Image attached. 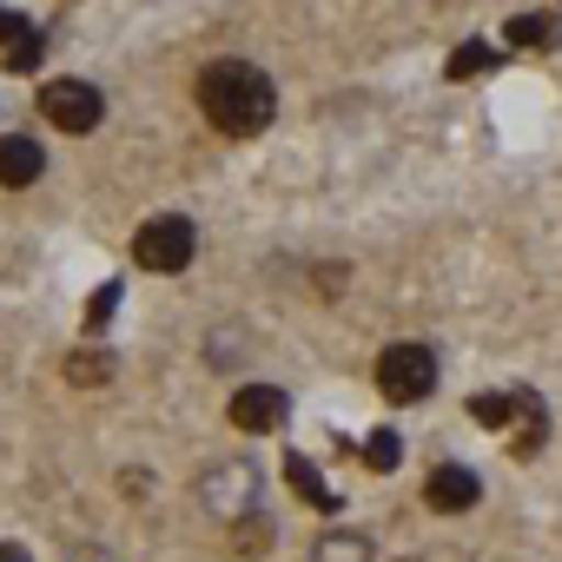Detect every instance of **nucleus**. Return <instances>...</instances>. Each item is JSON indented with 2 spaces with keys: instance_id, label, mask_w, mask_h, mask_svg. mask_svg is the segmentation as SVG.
I'll return each mask as SVG.
<instances>
[{
  "instance_id": "nucleus-1",
  "label": "nucleus",
  "mask_w": 562,
  "mask_h": 562,
  "mask_svg": "<svg viewBox=\"0 0 562 562\" xmlns=\"http://www.w3.org/2000/svg\"><path fill=\"white\" fill-rule=\"evenodd\" d=\"M199 106H205V120H212L225 139H251V133L271 126L278 93H271V80H265L251 60H212V67L199 74Z\"/></svg>"
},
{
  "instance_id": "nucleus-2",
  "label": "nucleus",
  "mask_w": 562,
  "mask_h": 562,
  "mask_svg": "<svg viewBox=\"0 0 562 562\" xmlns=\"http://www.w3.org/2000/svg\"><path fill=\"white\" fill-rule=\"evenodd\" d=\"M192 245H199L192 218H186V212H159V218L139 225L133 258H139L146 271H186V265H192Z\"/></svg>"
},
{
  "instance_id": "nucleus-3",
  "label": "nucleus",
  "mask_w": 562,
  "mask_h": 562,
  "mask_svg": "<svg viewBox=\"0 0 562 562\" xmlns=\"http://www.w3.org/2000/svg\"><path fill=\"white\" fill-rule=\"evenodd\" d=\"M378 391H384L391 404L430 397V391H437V358H430L424 345H391V351L378 358Z\"/></svg>"
},
{
  "instance_id": "nucleus-4",
  "label": "nucleus",
  "mask_w": 562,
  "mask_h": 562,
  "mask_svg": "<svg viewBox=\"0 0 562 562\" xmlns=\"http://www.w3.org/2000/svg\"><path fill=\"white\" fill-rule=\"evenodd\" d=\"M41 113H47L60 133H93V126L106 120V100H100V87H87V80H47V87H41Z\"/></svg>"
},
{
  "instance_id": "nucleus-5",
  "label": "nucleus",
  "mask_w": 562,
  "mask_h": 562,
  "mask_svg": "<svg viewBox=\"0 0 562 562\" xmlns=\"http://www.w3.org/2000/svg\"><path fill=\"white\" fill-rule=\"evenodd\" d=\"M251 496H258V483H251V470L245 463H218L212 476H205V503L218 509V516H251Z\"/></svg>"
},
{
  "instance_id": "nucleus-6",
  "label": "nucleus",
  "mask_w": 562,
  "mask_h": 562,
  "mask_svg": "<svg viewBox=\"0 0 562 562\" xmlns=\"http://www.w3.org/2000/svg\"><path fill=\"white\" fill-rule=\"evenodd\" d=\"M232 424H238V430H251V437L278 430V424H285V391H271V384H245V391L232 397Z\"/></svg>"
},
{
  "instance_id": "nucleus-7",
  "label": "nucleus",
  "mask_w": 562,
  "mask_h": 562,
  "mask_svg": "<svg viewBox=\"0 0 562 562\" xmlns=\"http://www.w3.org/2000/svg\"><path fill=\"white\" fill-rule=\"evenodd\" d=\"M424 503H430V509H443V516L470 509V503H476V470H463V463H443V470H430V483H424Z\"/></svg>"
},
{
  "instance_id": "nucleus-8",
  "label": "nucleus",
  "mask_w": 562,
  "mask_h": 562,
  "mask_svg": "<svg viewBox=\"0 0 562 562\" xmlns=\"http://www.w3.org/2000/svg\"><path fill=\"white\" fill-rule=\"evenodd\" d=\"M41 166H47V153L34 146V139H21V133H0V186H34L41 179Z\"/></svg>"
},
{
  "instance_id": "nucleus-9",
  "label": "nucleus",
  "mask_w": 562,
  "mask_h": 562,
  "mask_svg": "<svg viewBox=\"0 0 562 562\" xmlns=\"http://www.w3.org/2000/svg\"><path fill=\"white\" fill-rule=\"evenodd\" d=\"M0 47H8V67H14V74H34V67H41V54H47L41 27H34V21H21V14H0Z\"/></svg>"
},
{
  "instance_id": "nucleus-10",
  "label": "nucleus",
  "mask_w": 562,
  "mask_h": 562,
  "mask_svg": "<svg viewBox=\"0 0 562 562\" xmlns=\"http://www.w3.org/2000/svg\"><path fill=\"white\" fill-rule=\"evenodd\" d=\"M285 476H292V490H299V496H305L312 509H338V490H331V483H325V476H318V470H312V463L299 457V450L285 457Z\"/></svg>"
},
{
  "instance_id": "nucleus-11",
  "label": "nucleus",
  "mask_w": 562,
  "mask_h": 562,
  "mask_svg": "<svg viewBox=\"0 0 562 562\" xmlns=\"http://www.w3.org/2000/svg\"><path fill=\"white\" fill-rule=\"evenodd\" d=\"M312 562H371V542L358 529H331V536H318Z\"/></svg>"
},
{
  "instance_id": "nucleus-12",
  "label": "nucleus",
  "mask_w": 562,
  "mask_h": 562,
  "mask_svg": "<svg viewBox=\"0 0 562 562\" xmlns=\"http://www.w3.org/2000/svg\"><path fill=\"white\" fill-rule=\"evenodd\" d=\"M509 47H555V14H516Z\"/></svg>"
},
{
  "instance_id": "nucleus-13",
  "label": "nucleus",
  "mask_w": 562,
  "mask_h": 562,
  "mask_svg": "<svg viewBox=\"0 0 562 562\" xmlns=\"http://www.w3.org/2000/svg\"><path fill=\"white\" fill-rule=\"evenodd\" d=\"M490 67H496L490 41H463V47L450 54V67H443V74H450V80H476V74H490Z\"/></svg>"
},
{
  "instance_id": "nucleus-14",
  "label": "nucleus",
  "mask_w": 562,
  "mask_h": 562,
  "mask_svg": "<svg viewBox=\"0 0 562 562\" xmlns=\"http://www.w3.org/2000/svg\"><path fill=\"white\" fill-rule=\"evenodd\" d=\"M67 378H74V384H106L113 364H106L100 351H74V358H67Z\"/></svg>"
},
{
  "instance_id": "nucleus-15",
  "label": "nucleus",
  "mask_w": 562,
  "mask_h": 562,
  "mask_svg": "<svg viewBox=\"0 0 562 562\" xmlns=\"http://www.w3.org/2000/svg\"><path fill=\"white\" fill-rule=\"evenodd\" d=\"M232 542H238V555H265L271 549V522L265 516H238V536Z\"/></svg>"
},
{
  "instance_id": "nucleus-16",
  "label": "nucleus",
  "mask_w": 562,
  "mask_h": 562,
  "mask_svg": "<svg viewBox=\"0 0 562 562\" xmlns=\"http://www.w3.org/2000/svg\"><path fill=\"white\" fill-rule=\"evenodd\" d=\"M470 411H476V417H483V424H490V430H503V424H509V417H516V411H522V404H516V397H476V404H470Z\"/></svg>"
},
{
  "instance_id": "nucleus-17",
  "label": "nucleus",
  "mask_w": 562,
  "mask_h": 562,
  "mask_svg": "<svg viewBox=\"0 0 562 562\" xmlns=\"http://www.w3.org/2000/svg\"><path fill=\"white\" fill-rule=\"evenodd\" d=\"M364 463H371V470H397V430H378V437L364 443Z\"/></svg>"
},
{
  "instance_id": "nucleus-18",
  "label": "nucleus",
  "mask_w": 562,
  "mask_h": 562,
  "mask_svg": "<svg viewBox=\"0 0 562 562\" xmlns=\"http://www.w3.org/2000/svg\"><path fill=\"white\" fill-rule=\"evenodd\" d=\"M113 305H120V285H100V292H93V299H87V325H93V331H100V325H106V318H113Z\"/></svg>"
},
{
  "instance_id": "nucleus-19",
  "label": "nucleus",
  "mask_w": 562,
  "mask_h": 562,
  "mask_svg": "<svg viewBox=\"0 0 562 562\" xmlns=\"http://www.w3.org/2000/svg\"><path fill=\"white\" fill-rule=\"evenodd\" d=\"M0 562H27V555H21V549H8V542H0Z\"/></svg>"
}]
</instances>
